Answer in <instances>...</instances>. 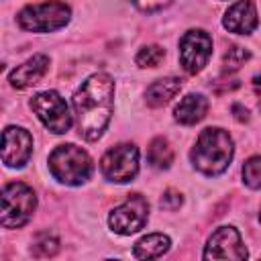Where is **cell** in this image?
Wrapping results in <instances>:
<instances>
[{"label": "cell", "instance_id": "cell-7", "mask_svg": "<svg viewBox=\"0 0 261 261\" xmlns=\"http://www.w3.org/2000/svg\"><path fill=\"white\" fill-rule=\"evenodd\" d=\"M100 169L108 181H133L139 173V149L133 143H120L108 149L100 159Z\"/></svg>", "mask_w": 261, "mask_h": 261}, {"label": "cell", "instance_id": "cell-6", "mask_svg": "<svg viewBox=\"0 0 261 261\" xmlns=\"http://www.w3.org/2000/svg\"><path fill=\"white\" fill-rule=\"evenodd\" d=\"M31 108L39 116V120L45 124V128H49L55 135L67 133L73 124V118H71V112H69L65 100L55 90L35 94L31 98Z\"/></svg>", "mask_w": 261, "mask_h": 261}, {"label": "cell", "instance_id": "cell-20", "mask_svg": "<svg viewBox=\"0 0 261 261\" xmlns=\"http://www.w3.org/2000/svg\"><path fill=\"white\" fill-rule=\"evenodd\" d=\"M243 181L251 190H261V157L253 155L243 165Z\"/></svg>", "mask_w": 261, "mask_h": 261}, {"label": "cell", "instance_id": "cell-18", "mask_svg": "<svg viewBox=\"0 0 261 261\" xmlns=\"http://www.w3.org/2000/svg\"><path fill=\"white\" fill-rule=\"evenodd\" d=\"M57 251H59V239H57L53 232L43 230V232H39V234L33 239V245H31L33 257H37V259H47V257L57 255Z\"/></svg>", "mask_w": 261, "mask_h": 261}, {"label": "cell", "instance_id": "cell-2", "mask_svg": "<svg viewBox=\"0 0 261 261\" xmlns=\"http://www.w3.org/2000/svg\"><path fill=\"white\" fill-rule=\"evenodd\" d=\"M234 155V143L224 128L208 126L198 135L196 145L190 151L192 165L204 175H220L228 169Z\"/></svg>", "mask_w": 261, "mask_h": 261}, {"label": "cell", "instance_id": "cell-4", "mask_svg": "<svg viewBox=\"0 0 261 261\" xmlns=\"http://www.w3.org/2000/svg\"><path fill=\"white\" fill-rule=\"evenodd\" d=\"M2 214H0V224L4 228H20L24 226L37 208V196L33 188H29L22 181H12L6 184L2 190Z\"/></svg>", "mask_w": 261, "mask_h": 261}, {"label": "cell", "instance_id": "cell-19", "mask_svg": "<svg viewBox=\"0 0 261 261\" xmlns=\"http://www.w3.org/2000/svg\"><path fill=\"white\" fill-rule=\"evenodd\" d=\"M165 57V49L159 45H145L139 49L135 61L139 67H157Z\"/></svg>", "mask_w": 261, "mask_h": 261}, {"label": "cell", "instance_id": "cell-17", "mask_svg": "<svg viewBox=\"0 0 261 261\" xmlns=\"http://www.w3.org/2000/svg\"><path fill=\"white\" fill-rule=\"evenodd\" d=\"M147 159L155 169H169V165L173 163V149L169 141L163 137L153 139L147 149Z\"/></svg>", "mask_w": 261, "mask_h": 261}, {"label": "cell", "instance_id": "cell-21", "mask_svg": "<svg viewBox=\"0 0 261 261\" xmlns=\"http://www.w3.org/2000/svg\"><path fill=\"white\" fill-rule=\"evenodd\" d=\"M251 57V53L245 49V47H239V45H232L226 49L224 57H222V65H224V71H237L241 65H245V61Z\"/></svg>", "mask_w": 261, "mask_h": 261}, {"label": "cell", "instance_id": "cell-25", "mask_svg": "<svg viewBox=\"0 0 261 261\" xmlns=\"http://www.w3.org/2000/svg\"><path fill=\"white\" fill-rule=\"evenodd\" d=\"M253 88H255L257 96H261V75H257V77L253 80Z\"/></svg>", "mask_w": 261, "mask_h": 261}, {"label": "cell", "instance_id": "cell-27", "mask_svg": "<svg viewBox=\"0 0 261 261\" xmlns=\"http://www.w3.org/2000/svg\"><path fill=\"white\" fill-rule=\"evenodd\" d=\"M259 108H261V102H259Z\"/></svg>", "mask_w": 261, "mask_h": 261}, {"label": "cell", "instance_id": "cell-23", "mask_svg": "<svg viewBox=\"0 0 261 261\" xmlns=\"http://www.w3.org/2000/svg\"><path fill=\"white\" fill-rule=\"evenodd\" d=\"M173 0H133V4L141 10V12H157L165 6H169Z\"/></svg>", "mask_w": 261, "mask_h": 261}, {"label": "cell", "instance_id": "cell-1", "mask_svg": "<svg viewBox=\"0 0 261 261\" xmlns=\"http://www.w3.org/2000/svg\"><path fill=\"white\" fill-rule=\"evenodd\" d=\"M71 102H73L80 135L88 141L100 139L112 116L114 80L104 71L92 73L75 90Z\"/></svg>", "mask_w": 261, "mask_h": 261}, {"label": "cell", "instance_id": "cell-8", "mask_svg": "<svg viewBox=\"0 0 261 261\" xmlns=\"http://www.w3.org/2000/svg\"><path fill=\"white\" fill-rule=\"evenodd\" d=\"M149 218V204L141 194H130L120 206H116L110 216L108 224L116 234H133L145 226Z\"/></svg>", "mask_w": 261, "mask_h": 261}, {"label": "cell", "instance_id": "cell-3", "mask_svg": "<svg viewBox=\"0 0 261 261\" xmlns=\"http://www.w3.org/2000/svg\"><path fill=\"white\" fill-rule=\"evenodd\" d=\"M49 171L65 186H82L92 175V159L82 147L73 143L59 145L49 155Z\"/></svg>", "mask_w": 261, "mask_h": 261}, {"label": "cell", "instance_id": "cell-13", "mask_svg": "<svg viewBox=\"0 0 261 261\" xmlns=\"http://www.w3.org/2000/svg\"><path fill=\"white\" fill-rule=\"evenodd\" d=\"M47 69H49V57L39 53V55H33L31 59H27L24 63H20L18 67H14L8 75V82L16 90H24L29 86L39 84V80L47 73Z\"/></svg>", "mask_w": 261, "mask_h": 261}, {"label": "cell", "instance_id": "cell-15", "mask_svg": "<svg viewBox=\"0 0 261 261\" xmlns=\"http://www.w3.org/2000/svg\"><path fill=\"white\" fill-rule=\"evenodd\" d=\"M179 90H181V80L179 77H161V80H155L145 90V102L151 108L165 106Z\"/></svg>", "mask_w": 261, "mask_h": 261}, {"label": "cell", "instance_id": "cell-5", "mask_svg": "<svg viewBox=\"0 0 261 261\" xmlns=\"http://www.w3.org/2000/svg\"><path fill=\"white\" fill-rule=\"evenodd\" d=\"M71 18V8L65 2L51 0V2H41V4H29L24 6L16 20L20 29L31 31V33H53L65 27Z\"/></svg>", "mask_w": 261, "mask_h": 261}, {"label": "cell", "instance_id": "cell-9", "mask_svg": "<svg viewBox=\"0 0 261 261\" xmlns=\"http://www.w3.org/2000/svg\"><path fill=\"white\" fill-rule=\"evenodd\" d=\"M212 55V37L202 29H192L179 39V63L188 73H198L206 67Z\"/></svg>", "mask_w": 261, "mask_h": 261}, {"label": "cell", "instance_id": "cell-14", "mask_svg": "<svg viewBox=\"0 0 261 261\" xmlns=\"http://www.w3.org/2000/svg\"><path fill=\"white\" fill-rule=\"evenodd\" d=\"M208 112V100L202 94H188L179 100V104L173 110V116L181 124H196L200 122Z\"/></svg>", "mask_w": 261, "mask_h": 261}, {"label": "cell", "instance_id": "cell-16", "mask_svg": "<svg viewBox=\"0 0 261 261\" xmlns=\"http://www.w3.org/2000/svg\"><path fill=\"white\" fill-rule=\"evenodd\" d=\"M171 247V241L167 234L163 232H153V234H147L143 239L137 241L135 249H133V255L137 259H157L161 255H165Z\"/></svg>", "mask_w": 261, "mask_h": 261}, {"label": "cell", "instance_id": "cell-12", "mask_svg": "<svg viewBox=\"0 0 261 261\" xmlns=\"http://www.w3.org/2000/svg\"><path fill=\"white\" fill-rule=\"evenodd\" d=\"M222 24L228 33H237V35H251L257 24V6L253 0H239L234 4L228 6V10L224 12Z\"/></svg>", "mask_w": 261, "mask_h": 261}, {"label": "cell", "instance_id": "cell-11", "mask_svg": "<svg viewBox=\"0 0 261 261\" xmlns=\"http://www.w3.org/2000/svg\"><path fill=\"white\" fill-rule=\"evenodd\" d=\"M33 153V137L22 126H6L2 133V161L6 167H22Z\"/></svg>", "mask_w": 261, "mask_h": 261}, {"label": "cell", "instance_id": "cell-24", "mask_svg": "<svg viewBox=\"0 0 261 261\" xmlns=\"http://www.w3.org/2000/svg\"><path fill=\"white\" fill-rule=\"evenodd\" d=\"M232 112H234V118H237L239 122H247V120H249V110L243 108L241 104H232Z\"/></svg>", "mask_w": 261, "mask_h": 261}, {"label": "cell", "instance_id": "cell-10", "mask_svg": "<svg viewBox=\"0 0 261 261\" xmlns=\"http://www.w3.org/2000/svg\"><path fill=\"white\" fill-rule=\"evenodd\" d=\"M247 249L243 245V239L234 226H220L212 232L208 239V245L204 249V259H247Z\"/></svg>", "mask_w": 261, "mask_h": 261}, {"label": "cell", "instance_id": "cell-26", "mask_svg": "<svg viewBox=\"0 0 261 261\" xmlns=\"http://www.w3.org/2000/svg\"><path fill=\"white\" fill-rule=\"evenodd\" d=\"M259 222H261V212H259Z\"/></svg>", "mask_w": 261, "mask_h": 261}, {"label": "cell", "instance_id": "cell-22", "mask_svg": "<svg viewBox=\"0 0 261 261\" xmlns=\"http://www.w3.org/2000/svg\"><path fill=\"white\" fill-rule=\"evenodd\" d=\"M181 202H184V198H181V194L179 192H175V190H167L163 196H161V208L163 210H177L179 206H181Z\"/></svg>", "mask_w": 261, "mask_h": 261}]
</instances>
